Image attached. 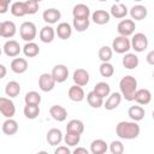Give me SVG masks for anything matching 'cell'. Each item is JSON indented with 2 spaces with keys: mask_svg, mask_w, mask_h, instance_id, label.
<instances>
[{
  "mask_svg": "<svg viewBox=\"0 0 154 154\" xmlns=\"http://www.w3.org/2000/svg\"><path fill=\"white\" fill-rule=\"evenodd\" d=\"M2 51L7 57L14 58L22 52V47L19 46V43L16 40H8V41L5 42V45L2 47Z\"/></svg>",
  "mask_w": 154,
  "mask_h": 154,
  "instance_id": "30bf717a",
  "label": "cell"
},
{
  "mask_svg": "<svg viewBox=\"0 0 154 154\" xmlns=\"http://www.w3.org/2000/svg\"><path fill=\"white\" fill-rule=\"evenodd\" d=\"M112 51H114L118 54H125L131 49V45H130V40L126 36H117L113 41H112Z\"/></svg>",
  "mask_w": 154,
  "mask_h": 154,
  "instance_id": "277c9868",
  "label": "cell"
},
{
  "mask_svg": "<svg viewBox=\"0 0 154 154\" xmlns=\"http://www.w3.org/2000/svg\"><path fill=\"white\" fill-rule=\"evenodd\" d=\"M38 36H40V40H41L43 43H51V42L54 40L55 30H54L51 25H45L43 28H41Z\"/></svg>",
  "mask_w": 154,
  "mask_h": 154,
  "instance_id": "d4e9b609",
  "label": "cell"
},
{
  "mask_svg": "<svg viewBox=\"0 0 154 154\" xmlns=\"http://www.w3.org/2000/svg\"><path fill=\"white\" fill-rule=\"evenodd\" d=\"M109 150L112 154H122L124 152V144L120 141H112L109 144Z\"/></svg>",
  "mask_w": 154,
  "mask_h": 154,
  "instance_id": "7bdbcfd3",
  "label": "cell"
},
{
  "mask_svg": "<svg viewBox=\"0 0 154 154\" xmlns=\"http://www.w3.org/2000/svg\"><path fill=\"white\" fill-rule=\"evenodd\" d=\"M42 18L47 24H55L61 18V12L57 8H48L43 11Z\"/></svg>",
  "mask_w": 154,
  "mask_h": 154,
  "instance_id": "5bb4252c",
  "label": "cell"
},
{
  "mask_svg": "<svg viewBox=\"0 0 154 154\" xmlns=\"http://www.w3.org/2000/svg\"><path fill=\"white\" fill-rule=\"evenodd\" d=\"M54 85H55V81H54V78L52 77L51 73L45 72V73H42V75L38 77V88H40L42 91L48 93V91L53 90Z\"/></svg>",
  "mask_w": 154,
  "mask_h": 154,
  "instance_id": "9c48e42d",
  "label": "cell"
},
{
  "mask_svg": "<svg viewBox=\"0 0 154 154\" xmlns=\"http://www.w3.org/2000/svg\"><path fill=\"white\" fill-rule=\"evenodd\" d=\"M52 77L54 78L55 83H63L69 77V69L64 64H58L53 67L52 70Z\"/></svg>",
  "mask_w": 154,
  "mask_h": 154,
  "instance_id": "ba28073f",
  "label": "cell"
},
{
  "mask_svg": "<svg viewBox=\"0 0 154 154\" xmlns=\"http://www.w3.org/2000/svg\"><path fill=\"white\" fill-rule=\"evenodd\" d=\"M12 0H0V13L4 14L8 11V6Z\"/></svg>",
  "mask_w": 154,
  "mask_h": 154,
  "instance_id": "ee69618b",
  "label": "cell"
},
{
  "mask_svg": "<svg viewBox=\"0 0 154 154\" xmlns=\"http://www.w3.org/2000/svg\"><path fill=\"white\" fill-rule=\"evenodd\" d=\"M63 140H64V142H65L66 146H69V147H75V146H77V144L79 143V141H81V134L66 131V134H65V136L63 137Z\"/></svg>",
  "mask_w": 154,
  "mask_h": 154,
  "instance_id": "8d00e7d4",
  "label": "cell"
},
{
  "mask_svg": "<svg viewBox=\"0 0 154 154\" xmlns=\"http://www.w3.org/2000/svg\"><path fill=\"white\" fill-rule=\"evenodd\" d=\"M119 89L122 96L126 101H134V96L137 90V79L131 75L124 76L119 82Z\"/></svg>",
  "mask_w": 154,
  "mask_h": 154,
  "instance_id": "7a4b0ae2",
  "label": "cell"
},
{
  "mask_svg": "<svg viewBox=\"0 0 154 154\" xmlns=\"http://www.w3.org/2000/svg\"><path fill=\"white\" fill-rule=\"evenodd\" d=\"M75 154H88V149L87 148H83V147H77L75 150H73Z\"/></svg>",
  "mask_w": 154,
  "mask_h": 154,
  "instance_id": "7dc6e473",
  "label": "cell"
},
{
  "mask_svg": "<svg viewBox=\"0 0 154 154\" xmlns=\"http://www.w3.org/2000/svg\"><path fill=\"white\" fill-rule=\"evenodd\" d=\"M19 34H20V37H22L25 42L34 41V38H35L36 35H37L36 25H35L32 22H24V23L20 25V28H19Z\"/></svg>",
  "mask_w": 154,
  "mask_h": 154,
  "instance_id": "3957f363",
  "label": "cell"
},
{
  "mask_svg": "<svg viewBox=\"0 0 154 154\" xmlns=\"http://www.w3.org/2000/svg\"><path fill=\"white\" fill-rule=\"evenodd\" d=\"M1 53H2V49H1V48H0V55H1Z\"/></svg>",
  "mask_w": 154,
  "mask_h": 154,
  "instance_id": "f907efd6",
  "label": "cell"
},
{
  "mask_svg": "<svg viewBox=\"0 0 154 154\" xmlns=\"http://www.w3.org/2000/svg\"><path fill=\"white\" fill-rule=\"evenodd\" d=\"M18 129H19L18 123L12 118H6V120L2 123V126H1L2 132L7 136H12V135L17 134Z\"/></svg>",
  "mask_w": 154,
  "mask_h": 154,
  "instance_id": "44dd1931",
  "label": "cell"
},
{
  "mask_svg": "<svg viewBox=\"0 0 154 154\" xmlns=\"http://www.w3.org/2000/svg\"><path fill=\"white\" fill-rule=\"evenodd\" d=\"M24 101L26 105H40L41 103V95L35 90L28 91L24 96Z\"/></svg>",
  "mask_w": 154,
  "mask_h": 154,
  "instance_id": "f35d334b",
  "label": "cell"
},
{
  "mask_svg": "<svg viewBox=\"0 0 154 154\" xmlns=\"http://www.w3.org/2000/svg\"><path fill=\"white\" fill-rule=\"evenodd\" d=\"M147 63L149 65H154V51H150L148 54H147V58H146Z\"/></svg>",
  "mask_w": 154,
  "mask_h": 154,
  "instance_id": "bcb514c9",
  "label": "cell"
},
{
  "mask_svg": "<svg viewBox=\"0 0 154 154\" xmlns=\"http://www.w3.org/2000/svg\"><path fill=\"white\" fill-rule=\"evenodd\" d=\"M49 114L57 122H64L67 118V111H66V108L63 107V106H60V105H53L49 108Z\"/></svg>",
  "mask_w": 154,
  "mask_h": 154,
  "instance_id": "9a60e30c",
  "label": "cell"
},
{
  "mask_svg": "<svg viewBox=\"0 0 154 154\" xmlns=\"http://www.w3.org/2000/svg\"><path fill=\"white\" fill-rule=\"evenodd\" d=\"M99 1H107V0H99Z\"/></svg>",
  "mask_w": 154,
  "mask_h": 154,
  "instance_id": "f5cc1de1",
  "label": "cell"
},
{
  "mask_svg": "<svg viewBox=\"0 0 154 154\" xmlns=\"http://www.w3.org/2000/svg\"><path fill=\"white\" fill-rule=\"evenodd\" d=\"M135 1H142V0H135Z\"/></svg>",
  "mask_w": 154,
  "mask_h": 154,
  "instance_id": "db71d44e",
  "label": "cell"
},
{
  "mask_svg": "<svg viewBox=\"0 0 154 154\" xmlns=\"http://www.w3.org/2000/svg\"><path fill=\"white\" fill-rule=\"evenodd\" d=\"M93 90H94L99 96H101L102 99H105L106 96L109 95V93H111V87H109V84L106 83V82H99V83L95 84V87H94Z\"/></svg>",
  "mask_w": 154,
  "mask_h": 154,
  "instance_id": "836d02e7",
  "label": "cell"
},
{
  "mask_svg": "<svg viewBox=\"0 0 154 154\" xmlns=\"http://www.w3.org/2000/svg\"><path fill=\"white\" fill-rule=\"evenodd\" d=\"M11 70L14 73H24L28 70V61L24 58H14L11 61Z\"/></svg>",
  "mask_w": 154,
  "mask_h": 154,
  "instance_id": "cb8c5ba5",
  "label": "cell"
},
{
  "mask_svg": "<svg viewBox=\"0 0 154 154\" xmlns=\"http://www.w3.org/2000/svg\"><path fill=\"white\" fill-rule=\"evenodd\" d=\"M72 14H73V18H89L90 8L84 4H77L73 6Z\"/></svg>",
  "mask_w": 154,
  "mask_h": 154,
  "instance_id": "f1b7e54d",
  "label": "cell"
},
{
  "mask_svg": "<svg viewBox=\"0 0 154 154\" xmlns=\"http://www.w3.org/2000/svg\"><path fill=\"white\" fill-rule=\"evenodd\" d=\"M0 113L6 118H12L14 116L16 106L11 99L0 96Z\"/></svg>",
  "mask_w": 154,
  "mask_h": 154,
  "instance_id": "8992f818",
  "label": "cell"
},
{
  "mask_svg": "<svg viewBox=\"0 0 154 154\" xmlns=\"http://www.w3.org/2000/svg\"><path fill=\"white\" fill-rule=\"evenodd\" d=\"M130 45H131V48L135 49V52L141 53V52L146 51L148 47V37L143 32H136L132 36Z\"/></svg>",
  "mask_w": 154,
  "mask_h": 154,
  "instance_id": "5b68a950",
  "label": "cell"
},
{
  "mask_svg": "<svg viewBox=\"0 0 154 154\" xmlns=\"http://www.w3.org/2000/svg\"><path fill=\"white\" fill-rule=\"evenodd\" d=\"M20 93V84L17 81H10L5 87V94L8 97H16Z\"/></svg>",
  "mask_w": 154,
  "mask_h": 154,
  "instance_id": "4dcf8cb0",
  "label": "cell"
},
{
  "mask_svg": "<svg viewBox=\"0 0 154 154\" xmlns=\"http://www.w3.org/2000/svg\"><path fill=\"white\" fill-rule=\"evenodd\" d=\"M67 95H69V99L71 101H75V102H81L84 97H85V94H84V90L81 85H72L69 88V91H67Z\"/></svg>",
  "mask_w": 154,
  "mask_h": 154,
  "instance_id": "2e32d148",
  "label": "cell"
},
{
  "mask_svg": "<svg viewBox=\"0 0 154 154\" xmlns=\"http://www.w3.org/2000/svg\"><path fill=\"white\" fill-rule=\"evenodd\" d=\"M129 13L128 11V7L124 5V4H113L111 6V12L109 14L117 19H122V18H125L126 14Z\"/></svg>",
  "mask_w": 154,
  "mask_h": 154,
  "instance_id": "484cf974",
  "label": "cell"
},
{
  "mask_svg": "<svg viewBox=\"0 0 154 154\" xmlns=\"http://www.w3.org/2000/svg\"><path fill=\"white\" fill-rule=\"evenodd\" d=\"M112 55H113V51L111 47L108 46H102L100 49H99V59L105 63V61H109L112 59Z\"/></svg>",
  "mask_w": 154,
  "mask_h": 154,
  "instance_id": "60d3db41",
  "label": "cell"
},
{
  "mask_svg": "<svg viewBox=\"0 0 154 154\" xmlns=\"http://www.w3.org/2000/svg\"><path fill=\"white\" fill-rule=\"evenodd\" d=\"M10 11L11 13L14 16V17H23L26 14V10H25V5L23 1H16L11 5L10 7Z\"/></svg>",
  "mask_w": 154,
  "mask_h": 154,
  "instance_id": "e575fe53",
  "label": "cell"
},
{
  "mask_svg": "<svg viewBox=\"0 0 154 154\" xmlns=\"http://www.w3.org/2000/svg\"><path fill=\"white\" fill-rule=\"evenodd\" d=\"M99 72L102 77H112L114 73V67L112 64H109V61H105V63H101L99 67Z\"/></svg>",
  "mask_w": 154,
  "mask_h": 154,
  "instance_id": "ab89813d",
  "label": "cell"
},
{
  "mask_svg": "<svg viewBox=\"0 0 154 154\" xmlns=\"http://www.w3.org/2000/svg\"><path fill=\"white\" fill-rule=\"evenodd\" d=\"M63 132L60 129H57V128H53L51 130H48L47 132V136H46V140L48 142V144L51 146H58L60 144V142L63 141Z\"/></svg>",
  "mask_w": 154,
  "mask_h": 154,
  "instance_id": "4fadbf2b",
  "label": "cell"
},
{
  "mask_svg": "<svg viewBox=\"0 0 154 154\" xmlns=\"http://www.w3.org/2000/svg\"><path fill=\"white\" fill-rule=\"evenodd\" d=\"M72 25H73L75 30H77L78 32H83L89 28L90 20H89V18H73Z\"/></svg>",
  "mask_w": 154,
  "mask_h": 154,
  "instance_id": "d590c367",
  "label": "cell"
},
{
  "mask_svg": "<svg viewBox=\"0 0 154 154\" xmlns=\"http://www.w3.org/2000/svg\"><path fill=\"white\" fill-rule=\"evenodd\" d=\"M107 149H108L107 143L101 138H96L90 143V153L91 154H103L107 152Z\"/></svg>",
  "mask_w": 154,
  "mask_h": 154,
  "instance_id": "83f0119b",
  "label": "cell"
},
{
  "mask_svg": "<svg viewBox=\"0 0 154 154\" xmlns=\"http://www.w3.org/2000/svg\"><path fill=\"white\" fill-rule=\"evenodd\" d=\"M23 112L28 119H36L40 114V107H38V105H26L25 103Z\"/></svg>",
  "mask_w": 154,
  "mask_h": 154,
  "instance_id": "74e56055",
  "label": "cell"
},
{
  "mask_svg": "<svg viewBox=\"0 0 154 154\" xmlns=\"http://www.w3.org/2000/svg\"><path fill=\"white\" fill-rule=\"evenodd\" d=\"M66 131L69 132H76V134H83L84 131V124L79 119H71L66 125Z\"/></svg>",
  "mask_w": 154,
  "mask_h": 154,
  "instance_id": "d6a6232c",
  "label": "cell"
},
{
  "mask_svg": "<svg viewBox=\"0 0 154 154\" xmlns=\"http://www.w3.org/2000/svg\"><path fill=\"white\" fill-rule=\"evenodd\" d=\"M35 1H37V2H40V1H42V0H35Z\"/></svg>",
  "mask_w": 154,
  "mask_h": 154,
  "instance_id": "816d5d0a",
  "label": "cell"
},
{
  "mask_svg": "<svg viewBox=\"0 0 154 154\" xmlns=\"http://www.w3.org/2000/svg\"><path fill=\"white\" fill-rule=\"evenodd\" d=\"M71 149L69 148V146H58V148H55L54 154H70Z\"/></svg>",
  "mask_w": 154,
  "mask_h": 154,
  "instance_id": "f6af8a7d",
  "label": "cell"
},
{
  "mask_svg": "<svg viewBox=\"0 0 154 154\" xmlns=\"http://www.w3.org/2000/svg\"><path fill=\"white\" fill-rule=\"evenodd\" d=\"M72 79H73L75 84L84 87L89 82V72L87 70H84V69H77V70L73 71Z\"/></svg>",
  "mask_w": 154,
  "mask_h": 154,
  "instance_id": "8fae6325",
  "label": "cell"
},
{
  "mask_svg": "<svg viewBox=\"0 0 154 154\" xmlns=\"http://www.w3.org/2000/svg\"><path fill=\"white\" fill-rule=\"evenodd\" d=\"M6 73H7V70H6L5 65L0 64V79H1V78H4V77L6 76Z\"/></svg>",
  "mask_w": 154,
  "mask_h": 154,
  "instance_id": "c3c4849f",
  "label": "cell"
},
{
  "mask_svg": "<svg viewBox=\"0 0 154 154\" xmlns=\"http://www.w3.org/2000/svg\"><path fill=\"white\" fill-rule=\"evenodd\" d=\"M135 29H136V25L132 19H123L118 23V26H117L118 34L122 36H126V37L132 35Z\"/></svg>",
  "mask_w": 154,
  "mask_h": 154,
  "instance_id": "52a82bcc",
  "label": "cell"
},
{
  "mask_svg": "<svg viewBox=\"0 0 154 154\" xmlns=\"http://www.w3.org/2000/svg\"><path fill=\"white\" fill-rule=\"evenodd\" d=\"M91 19L95 24L97 25H103V24H107L111 19V14L105 11V10H96L95 12L91 13Z\"/></svg>",
  "mask_w": 154,
  "mask_h": 154,
  "instance_id": "ac0fdd59",
  "label": "cell"
},
{
  "mask_svg": "<svg viewBox=\"0 0 154 154\" xmlns=\"http://www.w3.org/2000/svg\"><path fill=\"white\" fill-rule=\"evenodd\" d=\"M55 34L58 35L59 38L61 40H67L71 37L72 35V26L66 23V22H63V23H59L57 29H55Z\"/></svg>",
  "mask_w": 154,
  "mask_h": 154,
  "instance_id": "ffe728a7",
  "label": "cell"
},
{
  "mask_svg": "<svg viewBox=\"0 0 154 154\" xmlns=\"http://www.w3.org/2000/svg\"><path fill=\"white\" fill-rule=\"evenodd\" d=\"M0 36H1V22H0Z\"/></svg>",
  "mask_w": 154,
  "mask_h": 154,
  "instance_id": "681fc988",
  "label": "cell"
},
{
  "mask_svg": "<svg viewBox=\"0 0 154 154\" xmlns=\"http://www.w3.org/2000/svg\"><path fill=\"white\" fill-rule=\"evenodd\" d=\"M87 102L93 108H100L103 105V99L101 96H99L94 90H91L87 94Z\"/></svg>",
  "mask_w": 154,
  "mask_h": 154,
  "instance_id": "1f68e13d",
  "label": "cell"
},
{
  "mask_svg": "<svg viewBox=\"0 0 154 154\" xmlns=\"http://www.w3.org/2000/svg\"><path fill=\"white\" fill-rule=\"evenodd\" d=\"M122 94L120 93H118V91H114V93H109V95H108V97H107V100H106V102L102 105L107 111H112V109H116L119 105H120V102H122Z\"/></svg>",
  "mask_w": 154,
  "mask_h": 154,
  "instance_id": "7c38bea8",
  "label": "cell"
},
{
  "mask_svg": "<svg viewBox=\"0 0 154 154\" xmlns=\"http://www.w3.org/2000/svg\"><path fill=\"white\" fill-rule=\"evenodd\" d=\"M123 66L128 70H132V69H136L140 64V59L136 54L134 53H125V55L123 57Z\"/></svg>",
  "mask_w": 154,
  "mask_h": 154,
  "instance_id": "603a6c76",
  "label": "cell"
},
{
  "mask_svg": "<svg viewBox=\"0 0 154 154\" xmlns=\"http://www.w3.org/2000/svg\"><path fill=\"white\" fill-rule=\"evenodd\" d=\"M134 101L138 105H148L152 101V93L148 89H137L134 96Z\"/></svg>",
  "mask_w": 154,
  "mask_h": 154,
  "instance_id": "e0dca14e",
  "label": "cell"
},
{
  "mask_svg": "<svg viewBox=\"0 0 154 154\" xmlns=\"http://www.w3.org/2000/svg\"><path fill=\"white\" fill-rule=\"evenodd\" d=\"M23 53L25 57L28 58H34L36 55H38L40 53V47L37 46V43H35L34 41H30V42H26L24 45V47L22 48Z\"/></svg>",
  "mask_w": 154,
  "mask_h": 154,
  "instance_id": "f546056e",
  "label": "cell"
},
{
  "mask_svg": "<svg viewBox=\"0 0 154 154\" xmlns=\"http://www.w3.org/2000/svg\"><path fill=\"white\" fill-rule=\"evenodd\" d=\"M24 5H25L26 14H35L38 11V2L35 0H26Z\"/></svg>",
  "mask_w": 154,
  "mask_h": 154,
  "instance_id": "b9f144b4",
  "label": "cell"
},
{
  "mask_svg": "<svg viewBox=\"0 0 154 154\" xmlns=\"http://www.w3.org/2000/svg\"><path fill=\"white\" fill-rule=\"evenodd\" d=\"M128 116L130 117L131 120H134V122H140V120H142V119L144 118L146 111H144V108H143L142 106H138V105L131 106V107L128 109Z\"/></svg>",
  "mask_w": 154,
  "mask_h": 154,
  "instance_id": "4316f807",
  "label": "cell"
},
{
  "mask_svg": "<svg viewBox=\"0 0 154 154\" xmlns=\"http://www.w3.org/2000/svg\"><path fill=\"white\" fill-rule=\"evenodd\" d=\"M129 13H130V16H131L132 19H135V20H142V19H144L147 17L148 10L143 5H135V6H132L130 8Z\"/></svg>",
  "mask_w": 154,
  "mask_h": 154,
  "instance_id": "7402d4cb",
  "label": "cell"
},
{
  "mask_svg": "<svg viewBox=\"0 0 154 154\" xmlns=\"http://www.w3.org/2000/svg\"><path fill=\"white\" fill-rule=\"evenodd\" d=\"M140 125L137 124V122H119L116 126V134L119 138L122 140H134L137 138L140 135Z\"/></svg>",
  "mask_w": 154,
  "mask_h": 154,
  "instance_id": "6da1fadb",
  "label": "cell"
},
{
  "mask_svg": "<svg viewBox=\"0 0 154 154\" xmlns=\"http://www.w3.org/2000/svg\"><path fill=\"white\" fill-rule=\"evenodd\" d=\"M16 32H17V28H16V24L12 20L1 22V36L2 37L11 38L16 35Z\"/></svg>",
  "mask_w": 154,
  "mask_h": 154,
  "instance_id": "d6986e66",
  "label": "cell"
}]
</instances>
